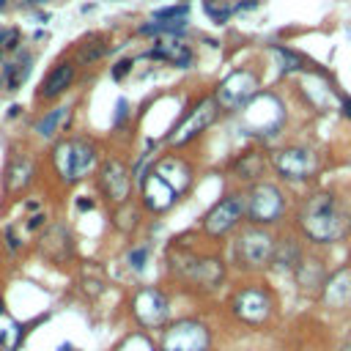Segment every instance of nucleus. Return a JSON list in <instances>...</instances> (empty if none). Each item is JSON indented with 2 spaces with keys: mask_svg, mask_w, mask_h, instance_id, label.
<instances>
[{
  "mask_svg": "<svg viewBox=\"0 0 351 351\" xmlns=\"http://www.w3.org/2000/svg\"><path fill=\"white\" fill-rule=\"evenodd\" d=\"M302 228L313 241H337L346 236L348 230V219L343 214V208L337 206V200L326 192L313 195L302 211Z\"/></svg>",
  "mask_w": 351,
  "mask_h": 351,
  "instance_id": "obj_1",
  "label": "nucleus"
},
{
  "mask_svg": "<svg viewBox=\"0 0 351 351\" xmlns=\"http://www.w3.org/2000/svg\"><path fill=\"white\" fill-rule=\"evenodd\" d=\"M55 165H58V170H60L63 178H69V181L82 178L90 170V165H93V148L85 145V143H80V140L63 143L55 151Z\"/></svg>",
  "mask_w": 351,
  "mask_h": 351,
  "instance_id": "obj_2",
  "label": "nucleus"
},
{
  "mask_svg": "<svg viewBox=\"0 0 351 351\" xmlns=\"http://www.w3.org/2000/svg\"><path fill=\"white\" fill-rule=\"evenodd\" d=\"M162 351H208V332L197 321H181L167 329Z\"/></svg>",
  "mask_w": 351,
  "mask_h": 351,
  "instance_id": "obj_3",
  "label": "nucleus"
},
{
  "mask_svg": "<svg viewBox=\"0 0 351 351\" xmlns=\"http://www.w3.org/2000/svg\"><path fill=\"white\" fill-rule=\"evenodd\" d=\"M282 214V195L271 184H261L250 195V217L255 222H274Z\"/></svg>",
  "mask_w": 351,
  "mask_h": 351,
  "instance_id": "obj_4",
  "label": "nucleus"
},
{
  "mask_svg": "<svg viewBox=\"0 0 351 351\" xmlns=\"http://www.w3.org/2000/svg\"><path fill=\"white\" fill-rule=\"evenodd\" d=\"M241 211H244V200H241L239 195H230V197L219 200V203L208 211V217H206V230H208L211 236L228 233V230L241 219Z\"/></svg>",
  "mask_w": 351,
  "mask_h": 351,
  "instance_id": "obj_5",
  "label": "nucleus"
},
{
  "mask_svg": "<svg viewBox=\"0 0 351 351\" xmlns=\"http://www.w3.org/2000/svg\"><path fill=\"white\" fill-rule=\"evenodd\" d=\"M233 310H236L239 318H244L250 324H261V321H266V315L271 310V302L261 288H247L233 299Z\"/></svg>",
  "mask_w": 351,
  "mask_h": 351,
  "instance_id": "obj_6",
  "label": "nucleus"
},
{
  "mask_svg": "<svg viewBox=\"0 0 351 351\" xmlns=\"http://www.w3.org/2000/svg\"><path fill=\"white\" fill-rule=\"evenodd\" d=\"M181 189H184L181 184H176L173 178H167V173L162 167H156V173H151V178L145 184V203L151 208H167Z\"/></svg>",
  "mask_w": 351,
  "mask_h": 351,
  "instance_id": "obj_7",
  "label": "nucleus"
},
{
  "mask_svg": "<svg viewBox=\"0 0 351 351\" xmlns=\"http://www.w3.org/2000/svg\"><path fill=\"white\" fill-rule=\"evenodd\" d=\"M239 252H241L244 263H250V266H263V263H269V258H271V252H274V241H271V236L263 233V230H247L244 239H241V244H239Z\"/></svg>",
  "mask_w": 351,
  "mask_h": 351,
  "instance_id": "obj_8",
  "label": "nucleus"
},
{
  "mask_svg": "<svg viewBox=\"0 0 351 351\" xmlns=\"http://www.w3.org/2000/svg\"><path fill=\"white\" fill-rule=\"evenodd\" d=\"M252 93H255V77H252L250 71H236V74H230V77L222 82V88H219V101H222L225 107H241Z\"/></svg>",
  "mask_w": 351,
  "mask_h": 351,
  "instance_id": "obj_9",
  "label": "nucleus"
},
{
  "mask_svg": "<svg viewBox=\"0 0 351 351\" xmlns=\"http://www.w3.org/2000/svg\"><path fill=\"white\" fill-rule=\"evenodd\" d=\"M274 167L280 170V176L285 178H307L315 167V159L310 151H302V148H288L282 154H277L274 159Z\"/></svg>",
  "mask_w": 351,
  "mask_h": 351,
  "instance_id": "obj_10",
  "label": "nucleus"
},
{
  "mask_svg": "<svg viewBox=\"0 0 351 351\" xmlns=\"http://www.w3.org/2000/svg\"><path fill=\"white\" fill-rule=\"evenodd\" d=\"M134 313L145 326H159L165 321V315H167V302H165V296L159 291L145 288L134 299Z\"/></svg>",
  "mask_w": 351,
  "mask_h": 351,
  "instance_id": "obj_11",
  "label": "nucleus"
},
{
  "mask_svg": "<svg viewBox=\"0 0 351 351\" xmlns=\"http://www.w3.org/2000/svg\"><path fill=\"white\" fill-rule=\"evenodd\" d=\"M211 118H214V101L208 99V101H203L197 110H192V115L178 126V132L170 137L173 143H186V140H192L200 129H206L208 123H211Z\"/></svg>",
  "mask_w": 351,
  "mask_h": 351,
  "instance_id": "obj_12",
  "label": "nucleus"
},
{
  "mask_svg": "<svg viewBox=\"0 0 351 351\" xmlns=\"http://www.w3.org/2000/svg\"><path fill=\"white\" fill-rule=\"evenodd\" d=\"M104 184H107V189H110V197H115V200H123V197H126L129 176H126V170H123L121 162H110V165L104 167Z\"/></svg>",
  "mask_w": 351,
  "mask_h": 351,
  "instance_id": "obj_13",
  "label": "nucleus"
},
{
  "mask_svg": "<svg viewBox=\"0 0 351 351\" xmlns=\"http://www.w3.org/2000/svg\"><path fill=\"white\" fill-rule=\"evenodd\" d=\"M71 77H74V69H71L69 63H60V66H55V69L49 71V77L44 80V88H41V93H44V96H58V93H63V88H69Z\"/></svg>",
  "mask_w": 351,
  "mask_h": 351,
  "instance_id": "obj_14",
  "label": "nucleus"
},
{
  "mask_svg": "<svg viewBox=\"0 0 351 351\" xmlns=\"http://www.w3.org/2000/svg\"><path fill=\"white\" fill-rule=\"evenodd\" d=\"M151 55H154V58H167V60H173L176 66H186L189 58H192L184 44H162V47H156Z\"/></svg>",
  "mask_w": 351,
  "mask_h": 351,
  "instance_id": "obj_15",
  "label": "nucleus"
},
{
  "mask_svg": "<svg viewBox=\"0 0 351 351\" xmlns=\"http://www.w3.org/2000/svg\"><path fill=\"white\" fill-rule=\"evenodd\" d=\"M66 118V107H55V110H49L38 123H36V132L41 134V137H49V134H55V129H58V123Z\"/></svg>",
  "mask_w": 351,
  "mask_h": 351,
  "instance_id": "obj_16",
  "label": "nucleus"
},
{
  "mask_svg": "<svg viewBox=\"0 0 351 351\" xmlns=\"http://www.w3.org/2000/svg\"><path fill=\"white\" fill-rule=\"evenodd\" d=\"M118 351H154V346H151L143 335H134V337H129Z\"/></svg>",
  "mask_w": 351,
  "mask_h": 351,
  "instance_id": "obj_17",
  "label": "nucleus"
},
{
  "mask_svg": "<svg viewBox=\"0 0 351 351\" xmlns=\"http://www.w3.org/2000/svg\"><path fill=\"white\" fill-rule=\"evenodd\" d=\"M143 261H145V250H143V247L134 250V252H129V263H132L134 269H143Z\"/></svg>",
  "mask_w": 351,
  "mask_h": 351,
  "instance_id": "obj_18",
  "label": "nucleus"
},
{
  "mask_svg": "<svg viewBox=\"0 0 351 351\" xmlns=\"http://www.w3.org/2000/svg\"><path fill=\"white\" fill-rule=\"evenodd\" d=\"M343 112L351 118V99H346V101H343Z\"/></svg>",
  "mask_w": 351,
  "mask_h": 351,
  "instance_id": "obj_19",
  "label": "nucleus"
},
{
  "mask_svg": "<svg viewBox=\"0 0 351 351\" xmlns=\"http://www.w3.org/2000/svg\"><path fill=\"white\" fill-rule=\"evenodd\" d=\"M343 351H351V346H348V348H343Z\"/></svg>",
  "mask_w": 351,
  "mask_h": 351,
  "instance_id": "obj_20",
  "label": "nucleus"
}]
</instances>
